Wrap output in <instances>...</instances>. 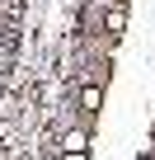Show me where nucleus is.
<instances>
[{
	"instance_id": "nucleus-1",
	"label": "nucleus",
	"mask_w": 155,
	"mask_h": 160,
	"mask_svg": "<svg viewBox=\"0 0 155 160\" xmlns=\"http://www.w3.org/2000/svg\"><path fill=\"white\" fill-rule=\"evenodd\" d=\"M127 28V10L122 5H108V33H122Z\"/></svg>"
},
{
	"instance_id": "nucleus-2",
	"label": "nucleus",
	"mask_w": 155,
	"mask_h": 160,
	"mask_svg": "<svg viewBox=\"0 0 155 160\" xmlns=\"http://www.w3.org/2000/svg\"><path fill=\"white\" fill-rule=\"evenodd\" d=\"M80 104H85V113H99V104H104V94H99V85H85V94H80Z\"/></svg>"
},
{
	"instance_id": "nucleus-3",
	"label": "nucleus",
	"mask_w": 155,
	"mask_h": 160,
	"mask_svg": "<svg viewBox=\"0 0 155 160\" xmlns=\"http://www.w3.org/2000/svg\"><path fill=\"white\" fill-rule=\"evenodd\" d=\"M85 141H90L85 132H66V151H85Z\"/></svg>"
},
{
	"instance_id": "nucleus-4",
	"label": "nucleus",
	"mask_w": 155,
	"mask_h": 160,
	"mask_svg": "<svg viewBox=\"0 0 155 160\" xmlns=\"http://www.w3.org/2000/svg\"><path fill=\"white\" fill-rule=\"evenodd\" d=\"M66 160H85V151H70V155H66Z\"/></svg>"
},
{
	"instance_id": "nucleus-5",
	"label": "nucleus",
	"mask_w": 155,
	"mask_h": 160,
	"mask_svg": "<svg viewBox=\"0 0 155 160\" xmlns=\"http://www.w3.org/2000/svg\"><path fill=\"white\" fill-rule=\"evenodd\" d=\"M136 160H150V155H146V151H141V155H136Z\"/></svg>"
}]
</instances>
